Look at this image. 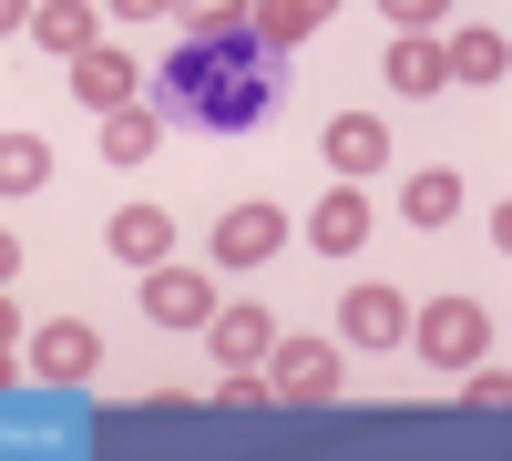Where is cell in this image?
Masks as SVG:
<instances>
[{"label":"cell","mask_w":512,"mask_h":461,"mask_svg":"<svg viewBox=\"0 0 512 461\" xmlns=\"http://www.w3.org/2000/svg\"><path fill=\"white\" fill-rule=\"evenodd\" d=\"M277 246H287V216H277L267 195H256V205H226V216H216V267H267Z\"/></svg>","instance_id":"52a82bcc"},{"label":"cell","mask_w":512,"mask_h":461,"mask_svg":"<svg viewBox=\"0 0 512 461\" xmlns=\"http://www.w3.org/2000/svg\"><path fill=\"white\" fill-rule=\"evenodd\" d=\"M154 144H164V113H154V103H113V113H103V154H113V164H144Z\"/></svg>","instance_id":"2e32d148"},{"label":"cell","mask_w":512,"mask_h":461,"mask_svg":"<svg viewBox=\"0 0 512 461\" xmlns=\"http://www.w3.org/2000/svg\"><path fill=\"white\" fill-rule=\"evenodd\" d=\"M441 62H451V82H482V93H492V82L512 72V41H502L492 21H472V31H451V41H441Z\"/></svg>","instance_id":"4fadbf2b"},{"label":"cell","mask_w":512,"mask_h":461,"mask_svg":"<svg viewBox=\"0 0 512 461\" xmlns=\"http://www.w3.org/2000/svg\"><path fill=\"white\" fill-rule=\"evenodd\" d=\"M410 339H420V359H431V369H472V359L492 349V318H482L472 298H431V308L410 318Z\"/></svg>","instance_id":"7a4b0ae2"},{"label":"cell","mask_w":512,"mask_h":461,"mask_svg":"<svg viewBox=\"0 0 512 461\" xmlns=\"http://www.w3.org/2000/svg\"><path fill=\"white\" fill-rule=\"evenodd\" d=\"M103 246L123 267H164V257H175V216H164V205H123V216L103 226Z\"/></svg>","instance_id":"8fae6325"},{"label":"cell","mask_w":512,"mask_h":461,"mask_svg":"<svg viewBox=\"0 0 512 461\" xmlns=\"http://www.w3.org/2000/svg\"><path fill=\"white\" fill-rule=\"evenodd\" d=\"M338 11V0H256V11H246V31L256 41H277V52H287V41H308L318 21Z\"/></svg>","instance_id":"e0dca14e"},{"label":"cell","mask_w":512,"mask_h":461,"mask_svg":"<svg viewBox=\"0 0 512 461\" xmlns=\"http://www.w3.org/2000/svg\"><path fill=\"white\" fill-rule=\"evenodd\" d=\"M21 21H31V0H0V41H11V31H21Z\"/></svg>","instance_id":"4316f807"},{"label":"cell","mask_w":512,"mask_h":461,"mask_svg":"<svg viewBox=\"0 0 512 461\" xmlns=\"http://www.w3.org/2000/svg\"><path fill=\"white\" fill-rule=\"evenodd\" d=\"M277 93H287V52L256 41L246 21L185 31L175 52H164V72H154V113L185 123V134H256V123L277 113Z\"/></svg>","instance_id":"6da1fadb"},{"label":"cell","mask_w":512,"mask_h":461,"mask_svg":"<svg viewBox=\"0 0 512 461\" xmlns=\"http://www.w3.org/2000/svg\"><path fill=\"white\" fill-rule=\"evenodd\" d=\"M256 400H267V380H256V369H226V380H216V410H256Z\"/></svg>","instance_id":"603a6c76"},{"label":"cell","mask_w":512,"mask_h":461,"mask_svg":"<svg viewBox=\"0 0 512 461\" xmlns=\"http://www.w3.org/2000/svg\"><path fill=\"white\" fill-rule=\"evenodd\" d=\"M31 369H41V380H93V369H103V328L93 318H52V328H31Z\"/></svg>","instance_id":"8992f818"},{"label":"cell","mask_w":512,"mask_h":461,"mask_svg":"<svg viewBox=\"0 0 512 461\" xmlns=\"http://www.w3.org/2000/svg\"><path fill=\"white\" fill-rule=\"evenodd\" d=\"M400 216H410V226H451V216H461V175H441V164H431V175H410V185H400Z\"/></svg>","instance_id":"d6986e66"},{"label":"cell","mask_w":512,"mask_h":461,"mask_svg":"<svg viewBox=\"0 0 512 461\" xmlns=\"http://www.w3.org/2000/svg\"><path fill=\"white\" fill-rule=\"evenodd\" d=\"M52 185V144L41 134H0V195H41Z\"/></svg>","instance_id":"ac0fdd59"},{"label":"cell","mask_w":512,"mask_h":461,"mask_svg":"<svg viewBox=\"0 0 512 461\" xmlns=\"http://www.w3.org/2000/svg\"><path fill=\"white\" fill-rule=\"evenodd\" d=\"M11 277H21V236L0 226V287H11Z\"/></svg>","instance_id":"484cf974"},{"label":"cell","mask_w":512,"mask_h":461,"mask_svg":"<svg viewBox=\"0 0 512 461\" xmlns=\"http://www.w3.org/2000/svg\"><path fill=\"white\" fill-rule=\"evenodd\" d=\"M318 154H328V175L359 185V175H379V164H390V123H379V113H338Z\"/></svg>","instance_id":"9c48e42d"},{"label":"cell","mask_w":512,"mask_h":461,"mask_svg":"<svg viewBox=\"0 0 512 461\" xmlns=\"http://www.w3.org/2000/svg\"><path fill=\"white\" fill-rule=\"evenodd\" d=\"M205 339H216L226 369H256V359L277 349V318H267V308H216V318H205Z\"/></svg>","instance_id":"7c38bea8"},{"label":"cell","mask_w":512,"mask_h":461,"mask_svg":"<svg viewBox=\"0 0 512 461\" xmlns=\"http://www.w3.org/2000/svg\"><path fill=\"white\" fill-rule=\"evenodd\" d=\"M21 31L41 41V52H62V62H72V52H93V41H103V31H93V11H82V0H41V11H31Z\"/></svg>","instance_id":"9a60e30c"},{"label":"cell","mask_w":512,"mask_h":461,"mask_svg":"<svg viewBox=\"0 0 512 461\" xmlns=\"http://www.w3.org/2000/svg\"><path fill=\"white\" fill-rule=\"evenodd\" d=\"M359 236H369V195L338 175V185L318 195V216H308V246H318V257H359Z\"/></svg>","instance_id":"30bf717a"},{"label":"cell","mask_w":512,"mask_h":461,"mask_svg":"<svg viewBox=\"0 0 512 461\" xmlns=\"http://www.w3.org/2000/svg\"><path fill=\"white\" fill-rule=\"evenodd\" d=\"M267 359H277V380H267V390H277V400H297V410L338 400V380H349L328 339H287V328H277V349H267Z\"/></svg>","instance_id":"3957f363"},{"label":"cell","mask_w":512,"mask_h":461,"mask_svg":"<svg viewBox=\"0 0 512 461\" xmlns=\"http://www.w3.org/2000/svg\"><path fill=\"white\" fill-rule=\"evenodd\" d=\"M390 93H410V103H420V93H451V62H441L431 31H400V41H390Z\"/></svg>","instance_id":"5bb4252c"},{"label":"cell","mask_w":512,"mask_h":461,"mask_svg":"<svg viewBox=\"0 0 512 461\" xmlns=\"http://www.w3.org/2000/svg\"><path fill=\"white\" fill-rule=\"evenodd\" d=\"M144 318L154 328H205L216 318V277L205 267H144Z\"/></svg>","instance_id":"5b68a950"},{"label":"cell","mask_w":512,"mask_h":461,"mask_svg":"<svg viewBox=\"0 0 512 461\" xmlns=\"http://www.w3.org/2000/svg\"><path fill=\"white\" fill-rule=\"evenodd\" d=\"M0 380H11V349H0Z\"/></svg>","instance_id":"83f0119b"},{"label":"cell","mask_w":512,"mask_h":461,"mask_svg":"<svg viewBox=\"0 0 512 461\" xmlns=\"http://www.w3.org/2000/svg\"><path fill=\"white\" fill-rule=\"evenodd\" d=\"M338 339L349 349H410V298L400 287H349L338 298Z\"/></svg>","instance_id":"277c9868"},{"label":"cell","mask_w":512,"mask_h":461,"mask_svg":"<svg viewBox=\"0 0 512 461\" xmlns=\"http://www.w3.org/2000/svg\"><path fill=\"white\" fill-rule=\"evenodd\" d=\"M72 93L93 103V113H113V103L144 93V62L123 52V41H93V52H72Z\"/></svg>","instance_id":"ba28073f"},{"label":"cell","mask_w":512,"mask_h":461,"mask_svg":"<svg viewBox=\"0 0 512 461\" xmlns=\"http://www.w3.org/2000/svg\"><path fill=\"white\" fill-rule=\"evenodd\" d=\"M175 11H185L195 31H226V21H246V11H256V0H175Z\"/></svg>","instance_id":"44dd1931"},{"label":"cell","mask_w":512,"mask_h":461,"mask_svg":"<svg viewBox=\"0 0 512 461\" xmlns=\"http://www.w3.org/2000/svg\"><path fill=\"white\" fill-rule=\"evenodd\" d=\"M11 339H31V328H21V308H11V287H0V349H11Z\"/></svg>","instance_id":"d4e9b609"},{"label":"cell","mask_w":512,"mask_h":461,"mask_svg":"<svg viewBox=\"0 0 512 461\" xmlns=\"http://www.w3.org/2000/svg\"><path fill=\"white\" fill-rule=\"evenodd\" d=\"M461 400H472V410H482V421H492V410L512 400V380H502V369H472V380H461Z\"/></svg>","instance_id":"7402d4cb"},{"label":"cell","mask_w":512,"mask_h":461,"mask_svg":"<svg viewBox=\"0 0 512 461\" xmlns=\"http://www.w3.org/2000/svg\"><path fill=\"white\" fill-rule=\"evenodd\" d=\"M103 11H113V21H164L175 0H103Z\"/></svg>","instance_id":"cb8c5ba5"},{"label":"cell","mask_w":512,"mask_h":461,"mask_svg":"<svg viewBox=\"0 0 512 461\" xmlns=\"http://www.w3.org/2000/svg\"><path fill=\"white\" fill-rule=\"evenodd\" d=\"M379 11H390L400 31H441V21H451V0H379Z\"/></svg>","instance_id":"ffe728a7"}]
</instances>
